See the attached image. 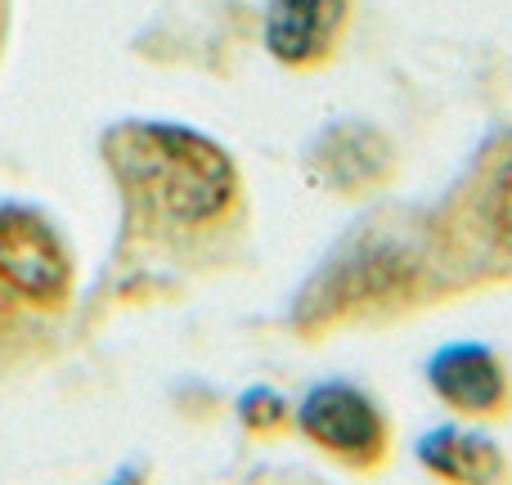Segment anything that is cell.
<instances>
[{
  "label": "cell",
  "instance_id": "cell-5",
  "mask_svg": "<svg viewBox=\"0 0 512 485\" xmlns=\"http://www.w3.org/2000/svg\"><path fill=\"white\" fill-rule=\"evenodd\" d=\"M427 387L463 418H504L512 409V373L495 346L459 337L427 355Z\"/></svg>",
  "mask_w": 512,
  "mask_h": 485
},
{
  "label": "cell",
  "instance_id": "cell-9",
  "mask_svg": "<svg viewBox=\"0 0 512 485\" xmlns=\"http://www.w3.org/2000/svg\"><path fill=\"white\" fill-rule=\"evenodd\" d=\"M234 414H239L243 432H252V436H279L283 427H288V418H292V405L283 400V391L256 382V387H248L239 400H234Z\"/></svg>",
  "mask_w": 512,
  "mask_h": 485
},
{
  "label": "cell",
  "instance_id": "cell-6",
  "mask_svg": "<svg viewBox=\"0 0 512 485\" xmlns=\"http://www.w3.org/2000/svg\"><path fill=\"white\" fill-rule=\"evenodd\" d=\"M396 162L387 135L364 122H333L310 149V176L333 194H364L382 185Z\"/></svg>",
  "mask_w": 512,
  "mask_h": 485
},
{
  "label": "cell",
  "instance_id": "cell-11",
  "mask_svg": "<svg viewBox=\"0 0 512 485\" xmlns=\"http://www.w3.org/2000/svg\"><path fill=\"white\" fill-rule=\"evenodd\" d=\"M104 485H149V472H144L140 463H122Z\"/></svg>",
  "mask_w": 512,
  "mask_h": 485
},
{
  "label": "cell",
  "instance_id": "cell-10",
  "mask_svg": "<svg viewBox=\"0 0 512 485\" xmlns=\"http://www.w3.org/2000/svg\"><path fill=\"white\" fill-rule=\"evenodd\" d=\"M490 225H495V234L512 247V167L499 176L495 194H490Z\"/></svg>",
  "mask_w": 512,
  "mask_h": 485
},
{
  "label": "cell",
  "instance_id": "cell-4",
  "mask_svg": "<svg viewBox=\"0 0 512 485\" xmlns=\"http://www.w3.org/2000/svg\"><path fill=\"white\" fill-rule=\"evenodd\" d=\"M405 256L387 252V247H369L360 256H346L333 261L315 274L310 288H301L297 310H292V324L306 337H319V328L346 319L351 310L373 306L382 297H396L400 292V270H405Z\"/></svg>",
  "mask_w": 512,
  "mask_h": 485
},
{
  "label": "cell",
  "instance_id": "cell-2",
  "mask_svg": "<svg viewBox=\"0 0 512 485\" xmlns=\"http://www.w3.org/2000/svg\"><path fill=\"white\" fill-rule=\"evenodd\" d=\"M297 427L315 450L351 472H378L391 454V423L364 387L346 378H324L301 396Z\"/></svg>",
  "mask_w": 512,
  "mask_h": 485
},
{
  "label": "cell",
  "instance_id": "cell-3",
  "mask_svg": "<svg viewBox=\"0 0 512 485\" xmlns=\"http://www.w3.org/2000/svg\"><path fill=\"white\" fill-rule=\"evenodd\" d=\"M0 283L32 306H63L72 292V256L41 212L0 203Z\"/></svg>",
  "mask_w": 512,
  "mask_h": 485
},
{
  "label": "cell",
  "instance_id": "cell-1",
  "mask_svg": "<svg viewBox=\"0 0 512 485\" xmlns=\"http://www.w3.org/2000/svg\"><path fill=\"white\" fill-rule=\"evenodd\" d=\"M104 158L122 189L176 225H212L239 198L234 158L194 126L117 122L104 135Z\"/></svg>",
  "mask_w": 512,
  "mask_h": 485
},
{
  "label": "cell",
  "instance_id": "cell-8",
  "mask_svg": "<svg viewBox=\"0 0 512 485\" xmlns=\"http://www.w3.org/2000/svg\"><path fill=\"white\" fill-rule=\"evenodd\" d=\"M418 463L445 485H508V454L477 427H427L414 445Z\"/></svg>",
  "mask_w": 512,
  "mask_h": 485
},
{
  "label": "cell",
  "instance_id": "cell-7",
  "mask_svg": "<svg viewBox=\"0 0 512 485\" xmlns=\"http://www.w3.org/2000/svg\"><path fill=\"white\" fill-rule=\"evenodd\" d=\"M346 32V0H270L265 50L288 68H315Z\"/></svg>",
  "mask_w": 512,
  "mask_h": 485
}]
</instances>
